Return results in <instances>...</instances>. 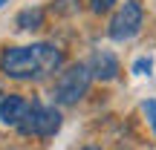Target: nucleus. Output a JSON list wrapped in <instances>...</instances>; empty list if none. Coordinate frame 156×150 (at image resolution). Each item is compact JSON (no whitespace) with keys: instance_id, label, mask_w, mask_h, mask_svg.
Wrapping results in <instances>:
<instances>
[{"instance_id":"obj_1","label":"nucleus","mask_w":156,"mask_h":150,"mask_svg":"<svg viewBox=\"0 0 156 150\" xmlns=\"http://www.w3.org/2000/svg\"><path fill=\"white\" fill-rule=\"evenodd\" d=\"M64 52L52 44H32V46H12L0 58V69L9 78L29 81V78H44L55 69H61Z\"/></svg>"},{"instance_id":"obj_2","label":"nucleus","mask_w":156,"mask_h":150,"mask_svg":"<svg viewBox=\"0 0 156 150\" xmlns=\"http://www.w3.org/2000/svg\"><path fill=\"white\" fill-rule=\"evenodd\" d=\"M90 81H93V72H90L87 64H75V67H69L67 72H61L55 84V101L58 104H78V101L87 95L90 89Z\"/></svg>"},{"instance_id":"obj_3","label":"nucleus","mask_w":156,"mask_h":150,"mask_svg":"<svg viewBox=\"0 0 156 150\" xmlns=\"http://www.w3.org/2000/svg\"><path fill=\"white\" fill-rule=\"evenodd\" d=\"M58 127H61V113L55 107H44L41 101H32L29 116L23 118V124L17 130L23 136H52V133H58Z\"/></svg>"},{"instance_id":"obj_4","label":"nucleus","mask_w":156,"mask_h":150,"mask_svg":"<svg viewBox=\"0 0 156 150\" xmlns=\"http://www.w3.org/2000/svg\"><path fill=\"white\" fill-rule=\"evenodd\" d=\"M139 29H142V6H139V0H124V6L113 15L107 35L113 40H119V44H124V40L136 38Z\"/></svg>"},{"instance_id":"obj_5","label":"nucleus","mask_w":156,"mask_h":150,"mask_svg":"<svg viewBox=\"0 0 156 150\" xmlns=\"http://www.w3.org/2000/svg\"><path fill=\"white\" fill-rule=\"evenodd\" d=\"M26 116H29V101H23L20 95H6V98H0V121L3 124L20 127Z\"/></svg>"},{"instance_id":"obj_6","label":"nucleus","mask_w":156,"mask_h":150,"mask_svg":"<svg viewBox=\"0 0 156 150\" xmlns=\"http://www.w3.org/2000/svg\"><path fill=\"white\" fill-rule=\"evenodd\" d=\"M90 72H93V78H101V81H113V78L119 75V58L113 55L110 49H98V52L93 55Z\"/></svg>"},{"instance_id":"obj_7","label":"nucleus","mask_w":156,"mask_h":150,"mask_svg":"<svg viewBox=\"0 0 156 150\" xmlns=\"http://www.w3.org/2000/svg\"><path fill=\"white\" fill-rule=\"evenodd\" d=\"M17 29H38L44 26V9H23L20 15L15 17Z\"/></svg>"},{"instance_id":"obj_8","label":"nucleus","mask_w":156,"mask_h":150,"mask_svg":"<svg viewBox=\"0 0 156 150\" xmlns=\"http://www.w3.org/2000/svg\"><path fill=\"white\" fill-rule=\"evenodd\" d=\"M52 9H55L58 15H75L78 12V0H55Z\"/></svg>"},{"instance_id":"obj_9","label":"nucleus","mask_w":156,"mask_h":150,"mask_svg":"<svg viewBox=\"0 0 156 150\" xmlns=\"http://www.w3.org/2000/svg\"><path fill=\"white\" fill-rule=\"evenodd\" d=\"M151 67H153L151 58H139V61L133 64V72H136V75H147V72H151Z\"/></svg>"},{"instance_id":"obj_10","label":"nucleus","mask_w":156,"mask_h":150,"mask_svg":"<svg viewBox=\"0 0 156 150\" xmlns=\"http://www.w3.org/2000/svg\"><path fill=\"white\" fill-rule=\"evenodd\" d=\"M113 3H116V0H90V9L93 12H107Z\"/></svg>"},{"instance_id":"obj_11","label":"nucleus","mask_w":156,"mask_h":150,"mask_svg":"<svg viewBox=\"0 0 156 150\" xmlns=\"http://www.w3.org/2000/svg\"><path fill=\"white\" fill-rule=\"evenodd\" d=\"M145 113H147V118H151V127L156 130V101H145Z\"/></svg>"},{"instance_id":"obj_12","label":"nucleus","mask_w":156,"mask_h":150,"mask_svg":"<svg viewBox=\"0 0 156 150\" xmlns=\"http://www.w3.org/2000/svg\"><path fill=\"white\" fill-rule=\"evenodd\" d=\"M81 150H98V147H81Z\"/></svg>"},{"instance_id":"obj_13","label":"nucleus","mask_w":156,"mask_h":150,"mask_svg":"<svg viewBox=\"0 0 156 150\" xmlns=\"http://www.w3.org/2000/svg\"><path fill=\"white\" fill-rule=\"evenodd\" d=\"M0 6H6V0H0Z\"/></svg>"}]
</instances>
